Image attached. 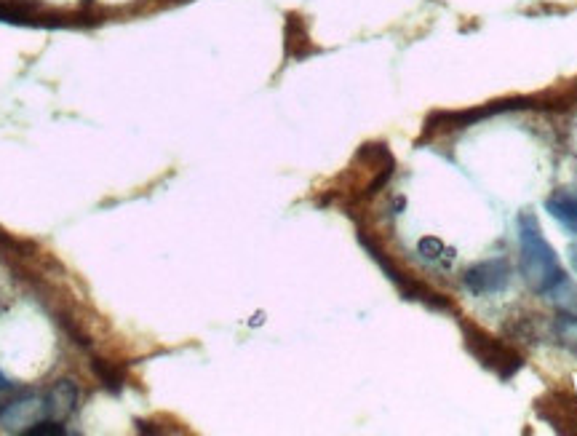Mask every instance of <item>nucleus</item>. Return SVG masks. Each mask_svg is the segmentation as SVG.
Here are the masks:
<instances>
[{
  "label": "nucleus",
  "mask_w": 577,
  "mask_h": 436,
  "mask_svg": "<svg viewBox=\"0 0 577 436\" xmlns=\"http://www.w3.org/2000/svg\"><path fill=\"white\" fill-rule=\"evenodd\" d=\"M508 281H511V265H508V260H503V257L471 265L463 276L465 289L479 297L503 292V289L508 287Z\"/></svg>",
  "instance_id": "nucleus-3"
},
{
  "label": "nucleus",
  "mask_w": 577,
  "mask_h": 436,
  "mask_svg": "<svg viewBox=\"0 0 577 436\" xmlns=\"http://www.w3.org/2000/svg\"><path fill=\"white\" fill-rule=\"evenodd\" d=\"M41 418H46L41 396H22L0 410V431L3 434H27Z\"/></svg>",
  "instance_id": "nucleus-4"
},
{
  "label": "nucleus",
  "mask_w": 577,
  "mask_h": 436,
  "mask_svg": "<svg viewBox=\"0 0 577 436\" xmlns=\"http://www.w3.org/2000/svg\"><path fill=\"white\" fill-rule=\"evenodd\" d=\"M545 209L551 214L553 220H559L567 231L577 233V196L569 193V190H556L548 201H545Z\"/></svg>",
  "instance_id": "nucleus-6"
},
{
  "label": "nucleus",
  "mask_w": 577,
  "mask_h": 436,
  "mask_svg": "<svg viewBox=\"0 0 577 436\" xmlns=\"http://www.w3.org/2000/svg\"><path fill=\"white\" fill-rule=\"evenodd\" d=\"M417 252L423 255V260H431V263H447L449 257H455V249L449 252L447 247H444V241L436 239V236H425V239H420V244H417Z\"/></svg>",
  "instance_id": "nucleus-7"
},
{
  "label": "nucleus",
  "mask_w": 577,
  "mask_h": 436,
  "mask_svg": "<svg viewBox=\"0 0 577 436\" xmlns=\"http://www.w3.org/2000/svg\"><path fill=\"white\" fill-rule=\"evenodd\" d=\"M75 407H78V388H75L73 380H59L57 386L43 396V410H46L49 420L62 423V420L73 415Z\"/></svg>",
  "instance_id": "nucleus-5"
},
{
  "label": "nucleus",
  "mask_w": 577,
  "mask_h": 436,
  "mask_svg": "<svg viewBox=\"0 0 577 436\" xmlns=\"http://www.w3.org/2000/svg\"><path fill=\"white\" fill-rule=\"evenodd\" d=\"M567 257H569V265H572V271L577 273V244H569Z\"/></svg>",
  "instance_id": "nucleus-9"
},
{
  "label": "nucleus",
  "mask_w": 577,
  "mask_h": 436,
  "mask_svg": "<svg viewBox=\"0 0 577 436\" xmlns=\"http://www.w3.org/2000/svg\"><path fill=\"white\" fill-rule=\"evenodd\" d=\"M30 436H62L65 434V426L59 423V420H38L30 431H27Z\"/></svg>",
  "instance_id": "nucleus-8"
},
{
  "label": "nucleus",
  "mask_w": 577,
  "mask_h": 436,
  "mask_svg": "<svg viewBox=\"0 0 577 436\" xmlns=\"http://www.w3.org/2000/svg\"><path fill=\"white\" fill-rule=\"evenodd\" d=\"M463 330L468 351H471L487 370L497 372L503 380L513 378V375L521 370V364L524 362H521V356L516 354V351H511V348L503 346V343H497L495 338H489L487 332H481L479 327H468V324H463Z\"/></svg>",
  "instance_id": "nucleus-2"
},
{
  "label": "nucleus",
  "mask_w": 577,
  "mask_h": 436,
  "mask_svg": "<svg viewBox=\"0 0 577 436\" xmlns=\"http://www.w3.org/2000/svg\"><path fill=\"white\" fill-rule=\"evenodd\" d=\"M519 268L521 276L537 295H553L556 289L567 284V276L561 271L559 257L553 247L545 241L540 223L535 214H521L519 217Z\"/></svg>",
  "instance_id": "nucleus-1"
},
{
  "label": "nucleus",
  "mask_w": 577,
  "mask_h": 436,
  "mask_svg": "<svg viewBox=\"0 0 577 436\" xmlns=\"http://www.w3.org/2000/svg\"><path fill=\"white\" fill-rule=\"evenodd\" d=\"M0 410H3V407H0Z\"/></svg>",
  "instance_id": "nucleus-10"
}]
</instances>
